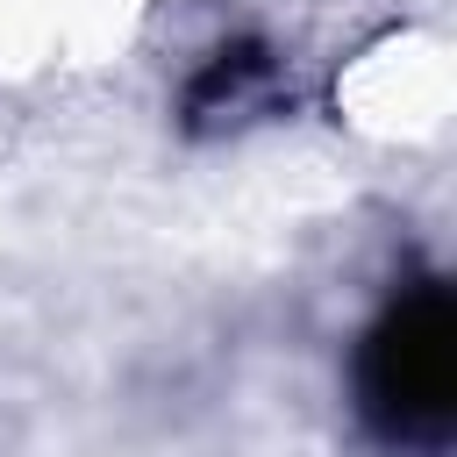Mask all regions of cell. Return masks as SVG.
Segmentation results:
<instances>
[{"label":"cell","mask_w":457,"mask_h":457,"mask_svg":"<svg viewBox=\"0 0 457 457\" xmlns=\"http://www.w3.org/2000/svg\"><path fill=\"white\" fill-rule=\"evenodd\" d=\"M271 79V57H264V43H236V50H214L207 57V71H200V86H193V114H214V107H236L250 86H264Z\"/></svg>","instance_id":"obj_2"},{"label":"cell","mask_w":457,"mask_h":457,"mask_svg":"<svg viewBox=\"0 0 457 457\" xmlns=\"http://www.w3.org/2000/svg\"><path fill=\"white\" fill-rule=\"evenodd\" d=\"M357 414L386 450L436 457L457 428V307L436 271L407 278L357 343Z\"/></svg>","instance_id":"obj_1"}]
</instances>
